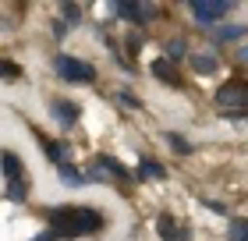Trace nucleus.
<instances>
[{"instance_id": "nucleus-1", "label": "nucleus", "mask_w": 248, "mask_h": 241, "mask_svg": "<svg viewBox=\"0 0 248 241\" xmlns=\"http://www.w3.org/2000/svg\"><path fill=\"white\" fill-rule=\"evenodd\" d=\"M99 227H103V216L93 206H53L50 209V231L57 241H75L78 234H93Z\"/></svg>"}, {"instance_id": "nucleus-2", "label": "nucleus", "mask_w": 248, "mask_h": 241, "mask_svg": "<svg viewBox=\"0 0 248 241\" xmlns=\"http://www.w3.org/2000/svg\"><path fill=\"white\" fill-rule=\"evenodd\" d=\"M0 170H4V177H7V199L11 202H25V163L11 153V149H0Z\"/></svg>"}, {"instance_id": "nucleus-3", "label": "nucleus", "mask_w": 248, "mask_h": 241, "mask_svg": "<svg viewBox=\"0 0 248 241\" xmlns=\"http://www.w3.org/2000/svg\"><path fill=\"white\" fill-rule=\"evenodd\" d=\"M53 71H57L64 82H82V85H89V82L96 78V67H89L85 61L67 57V53H57V57H53Z\"/></svg>"}, {"instance_id": "nucleus-4", "label": "nucleus", "mask_w": 248, "mask_h": 241, "mask_svg": "<svg viewBox=\"0 0 248 241\" xmlns=\"http://www.w3.org/2000/svg\"><path fill=\"white\" fill-rule=\"evenodd\" d=\"M191 18L202 21V25H217V21L231 11V0H188Z\"/></svg>"}, {"instance_id": "nucleus-5", "label": "nucleus", "mask_w": 248, "mask_h": 241, "mask_svg": "<svg viewBox=\"0 0 248 241\" xmlns=\"http://www.w3.org/2000/svg\"><path fill=\"white\" fill-rule=\"evenodd\" d=\"M217 103L220 107H248V82H241V78H234V82L220 85L217 89Z\"/></svg>"}, {"instance_id": "nucleus-6", "label": "nucleus", "mask_w": 248, "mask_h": 241, "mask_svg": "<svg viewBox=\"0 0 248 241\" xmlns=\"http://www.w3.org/2000/svg\"><path fill=\"white\" fill-rule=\"evenodd\" d=\"M114 11H117V18H128V21H149L153 18L149 4H128V0H117Z\"/></svg>"}, {"instance_id": "nucleus-7", "label": "nucleus", "mask_w": 248, "mask_h": 241, "mask_svg": "<svg viewBox=\"0 0 248 241\" xmlns=\"http://www.w3.org/2000/svg\"><path fill=\"white\" fill-rule=\"evenodd\" d=\"M153 75L160 78V82H167V85H181V75L174 71L170 61H160V57H156V61H153Z\"/></svg>"}, {"instance_id": "nucleus-8", "label": "nucleus", "mask_w": 248, "mask_h": 241, "mask_svg": "<svg viewBox=\"0 0 248 241\" xmlns=\"http://www.w3.org/2000/svg\"><path fill=\"white\" fill-rule=\"evenodd\" d=\"M50 110H53V117H57L64 128H71V124L78 121V110L71 107V103H64V99H53V103H50Z\"/></svg>"}, {"instance_id": "nucleus-9", "label": "nucleus", "mask_w": 248, "mask_h": 241, "mask_svg": "<svg viewBox=\"0 0 248 241\" xmlns=\"http://www.w3.org/2000/svg\"><path fill=\"white\" fill-rule=\"evenodd\" d=\"M245 36H248L245 25H220L217 32H213V39H217V43H234V39H245Z\"/></svg>"}, {"instance_id": "nucleus-10", "label": "nucleus", "mask_w": 248, "mask_h": 241, "mask_svg": "<svg viewBox=\"0 0 248 241\" xmlns=\"http://www.w3.org/2000/svg\"><path fill=\"white\" fill-rule=\"evenodd\" d=\"M61 177H64V185H71V188H82V185H89V177H85L78 167H71L67 160L61 163Z\"/></svg>"}, {"instance_id": "nucleus-11", "label": "nucleus", "mask_w": 248, "mask_h": 241, "mask_svg": "<svg viewBox=\"0 0 248 241\" xmlns=\"http://www.w3.org/2000/svg\"><path fill=\"white\" fill-rule=\"evenodd\" d=\"M156 231H160L163 241H181L185 238V231H177V224L170 220V216H160V220H156Z\"/></svg>"}, {"instance_id": "nucleus-12", "label": "nucleus", "mask_w": 248, "mask_h": 241, "mask_svg": "<svg viewBox=\"0 0 248 241\" xmlns=\"http://www.w3.org/2000/svg\"><path fill=\"white\" fill-rule=\"evenodd\" d=\"M191 67H195L199 75H213V71H217V57H209V53H191Z\"/></svg>"}, {"instance_id": "nucleus-13", "label": "nucleus", "mask_w": 248, "mask_h": 241, "mask_svg": "<svg viewBox=\"0 0 248 241\" xmlns=\"http://www.w3.org/2000/svg\"><path fill=\"white\" fill-rule=\"evenodd\" d=\"M167 170L160 167V163H153V160H142L139 163V177H163Z\"/></svg>"}, {"instance_id": "nucleus-14", "label": "nucleus", "mask_w": 248, "mask_h": 241, "mask_svg": "<svg viewBox=\"0 0 248 241\" xmlns=\"http://www.w3.org/2000/svg\"><path fill=\"white\" fill-rule=\"evenodd\" d=\"M43 145H46V156L61 167V163H64V145H61V142H53V139H43Z\"/></svg>"}, {"instance_id": "nucleus-15", "label": "nucleus", "mask_w": 248, "mask_h": 241, "mask_svg": "<svg viewBox=\"0 0 248 241\" xmlns=\"http://www.w3.org/2000/svg\"><path fill=\"white\" fill-rule=\"evenodd\" d=\"M99 167L107 170V174H117V177H128V170H124L117 160H110V156H99Z\"/></svg>"}, {"instance_id": "nucleus-16", "label": "nucleus", "mask_w": 248, "mask_h": 241, "mask_svg": "<svg viewBox=\"0 0 248 241\" xmlns=\"http://www.w3.org/2000/svg\"><path fill=\"white\" fill-rule=\"evenodd\" d=\"M245 234H248V220H231L227 238H231V241H245Z\"/></svg>"}, {"instance_id": "nucleus-17", "label": "nucleus", "mask_w": 248, "mask_h": 241, "mask_svg": "<svg viewBox=\"0 0 248 241\" xmlns=\"http://www.w3.org/2000/svg\"><path fill=\"white\" fill-rule=\"evenodd\" d=\"M188 53V47H185V39H167V57H174V61H177V57H185Z\"/></svg>"}, {"instance_id": "nucleus-18", "label": "nucleus", "mask_w": 248, "mask_h": 241, "mask_svg": "<svg viewBox=\"0 0 248 241\" xmlns=\"http://www.w3.org/2000/svg\"><path fill=\"white\" fill-rule=\"evenodd\" d=\"M61 11H64V18L71 21V25H78V21H82V7H78V4H64Z\"/></svg>"}, {"instance_id": "nucleus-19", "label": "nucleus", "mask_w": 248, "mask_h": 241, "mask_svg": "<svg viewBox=\"0 0 248 241\" xmlns=\"http://www.w3.org/2000/svg\"><path fill=\"white\" fill-rule=\"evenodd\" d=\"M167 142H170V145H174V149H177V153H181V156H188V153H191V145H188V142L181 139V135H174V131L167 135Z\"/></svg>"}, {"instance_id": "nucleus-20", "label": "nucleus", "mask_w": 248, "mask_h": 241, "mask_svg": "<svg viewBox=\"0 0 248 241\" xmlns=\"http://www.w3.org/2000/svg\"><path fill=\"white\" fill-rule=\"evenodd\" d=\"M0 78H21V67L11 61H0Z\"/></svg>"}, {"instance_id": "nucleus-21", "label": "nucleus", "mask_w": 248, "mask_h": 241, "mask_svg": "<svg viewBox=\"0 0 248 241\" xmlns=\"http://www.w3.org/2000/svg\"><path fill=\"white\" fill-rule=\"evenodd\" d=\"M128 50L139 53V50H142V36H128Z\"/></svg>"}, {"instance_id": "nucleus-22", "label": "nucleus", "mask_w": 248, "mask_h": 241, "mask_svg": "<svg viewBox=\"0 0 248 241\" xmlns=\"http://www.w3.org/2000/svg\"><path fill=\"white\" fill-rule=\"evenodd\" d=\"M121 96V103H124V107H139V99H135L131 93H117Z\"/></svg>"}, {"instance_id": "nucleus-23", "label": "nucleus", "mask_w": 248, "mask_h": 241, "mask_svg": "<svg viewBox=\"0 0 248 241\" xmlns=\"http://www.w3.org/2000/svg\"><path fill=\"white\" fill-rule=\"evenodd\" d=\"M36 241H57V238H53V231H43V234H39Z\"/></svg>"}, {"instance_id": "nucleus-24", "label": "nucleus", "mask_w": 248, "mask_h": 241, "mask_svg": "<svg viewBox=\"0 0 248 241\" xmlns=\"http://www.w3.org/2000/svg\"><path fill=\"white\" fill-rule=\"evenodd\" d=\"M238 61H245V64H248V43H245V47L238 50Z\"/></svg>"}, {"instance_id": "nucleus-25", "label": "nucleus", "mask_w": 248, "mask_h": 241, "mask_svg": "<svg viewBox=\"0 0 248 241\" xmlns=\"http://www.w3.org/2000/svg\"><path fill=\"white\" fill-rule=\"evenodd\" d=\"M245 241H248V234H245Z\"/></svg>"}]
</instances>
